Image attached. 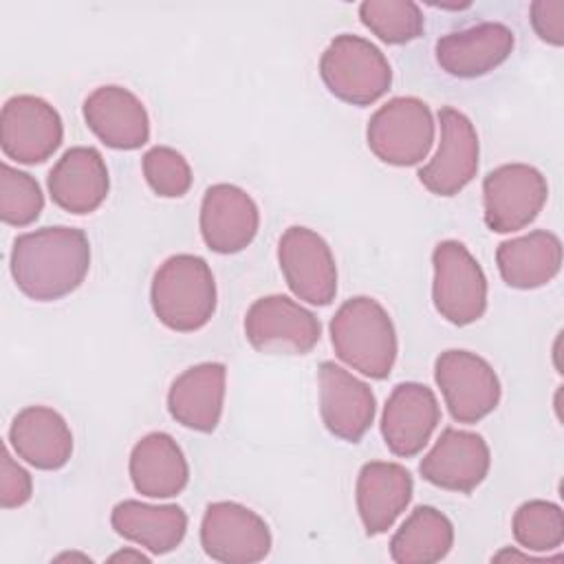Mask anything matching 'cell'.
Wrapping results in <instances>:
<instances>
[{
	"label": "cell",
	"instance_id": "9",
	"mask_svg": "<svg viewBox=\"0 0 564 564\" xmlns=\"http://www.w3.org/2000/svg\"><path fill=\"white\" fill-rule=\"evenodd\" d=\"M249 344L269 355H304L319 341V319L286 295L256 300L245 315Z\"/></svg>",
	"mask_w": 564,
	"mask_h": 564
},
{
	"label": "cell",
	"instance_id": "21",
	"mask_svg": "<svg viewBox=\"0 0 564 564\" xmlns=\"http://www.w3.org/2000/svg\"><path fill=\"white\" fill-rule=\"evenodd\" d=\"M227 370L218 361H205L181 372L167 392V410L176 423L196 432H214L225 401Z\"/></svg>",
	"mask_w": 564,
	"mask_h": 564
},
{
	"label": "cell",
	"instance_id": "7",
	"mask_svg": "<svg viewBox=\"0 0 564 564\" xmlns=\"http://www.w3.org/2000/svg\"><path fill=\"white\" fill-rule=\"evenodd\" d=\"M549 196L546 178L527 163H507L482 181L485 223L496 234L524 229L538 218Z\"/></svg>",
	"mask_w": 564,
	"mask_h": 564
},
{
	"label": "cell",
	"instance_id": "15",
	"mask_svg": "<svg viewBox=\"0 0 564 564\" xmlns=\"http://www.w3.org/2000/svg\"><path fill=\"white\" fill-rule=\"evenodd\" d=\"M489 463V447L480 434L447 427L423 456L419 471L441 489L469 494L485 480Z\"/></svg>",
	"mask_w": 564,
	"mask_h": 564
},
{
	"label": "cell",
	"instance_id": "6",
	"mask_svg": "<svg viewBox=\"0 0 564 564\" xmlns=\"http://www.w3.org/2000/svg\"><path fill=\"white\" fill-rule=\"evenodd\" d=\"M366 139L372 154L383 163L416 165L434 143L432 112L416 97H394L370 117Z\"/></svg>",
	"mask_w": 564,
	"mask_h": 564
},
{
	"label": "cell",
	"instance_id": "16",
	"mask_svg": "<svg viewBox=\"0 0 564 564\" xmlns=\"http://www.w3.org/2000/svg\"><path fill=\"white\" fill-rule=\"evenodd\" d=\"M441 421V408L434 392L414 381L399 383L386 401L381 434L394 456H416L430 441Z\"/></svg>",
	"mask_w": 564,
	"mask_h": 564
},
{
	"label": "cell",
	"instance_id": "26",
	"mask_svg": "<svg viewBox=\"0 0 564 564\" xmlns=\"http://www.w3.org/2000/svg\"><path fill=\"white\" fill-rule=\"evenodd\" d=\"M112 529L148 549L154 555L174 551L187 531V516L176 505H148L139 500H123L110 513Z\"/></svg>",
	"mask_w": 564,
	"mask_h": 564
},
{
	"label": "cell",
	"instance_id": "18",
	"mask_svg": "<svg viewBox=\"0 0 564 564\" xmlns=\"http://www.w3.org/2000/svg\"><path fill=\"white\" fill-rule=\"evenodd\" d=\"M513 31L500 22H480L436 42V62L452 77L474 79L498 68L513 51Z\"/></svg>",
	"mask_w": 564,
	"mask_h": 564
},
{
	"label": "cell",
	"instance_id": "17",
	"mask_svg": "<svg viewBox=\"0 0 564 564\" xmlns=\"http://www.w3.org/2000/svg\"><path fill=\"white\" fill-rule=\"evenodd\" d=\"M258 225V205L245 189L229 183L207 187L200 203V234L212 251H242L256 238Z\"/></svg>",
	"mask_w": 564,
	"mask_h": 564
},
{
	"label": "cell",
	"instance_id": "29",
	"mask_svg": "<svg viewBox=\"0 0 564 564\" xmlns=\"http://www.w3.org/2000/svg\"><path fill=\"white\" fill-rule=\"evenodd\" d=\"M513 538L527 551H553L564 542V516L555 502L529 500L513 513Z\"/></svg>",
	"mask_w": 564,
	"mask_h": 564
},
{
	"label": "cell",
	"instance_id": "27",
	"mask_svg": "<svg viewBox=\"0 0 564 564\" xmlns=\"http://www.w3.org/2000/svg\"><path fill=\"white\" fill-rule=\"evenodd\" d=\"M454 544V527L434 507H416L390 540V557L397 564H434Z\"/></svg>",
	"mask_w": 564,
	"mask_h": 564
},
{
	"label": "cell",
	"instance_id": "22",
	"mask_svg": "<svg viewBox=\"0 0 564 564\" xmlns=\"http://www.w3.org/2000/svg\"><path fill=\"white\" fill-rule=\"evenodd\" d=\"M412 476L399 463L372 460L357 476V511L368 535L386 533L412 500Z\"/></svg>",
	"mask_w": 564,
	"mask_h": 564
},
{
	"label": "cell",
	"instance_id": "34",
	"mask_svg": "<svg viewBox=\"0 0 564 564\" xmlns=\"http://www.w3.org/2000/svg\"><path fill=\"white\" fill-rule=\"evenodd\" d=\"M110 562H150L148 555H143L141 551H134V549H123V551H117L110 555Z\"/></svg>",
	"mask_w": 564,
	"mask_h": 564
},
{
	"label": "cell",
	"instance_id": "13",
	"mask_svg": "<svg viewBox=\"0 0 564 564\" xmlns=\"http://www.w3.org/2000/svg\"><path fill=\"white\" fill-rule=\"evenodd\" d=\"M441 141L436 154L419 170V181L436 196L458 194L478 172V134L456 108L438 110Z\"/></svg>",
	"mask_w": 564,
	"mask_h": 564
},
{
	"label": "cell",
	"instance_id": "33",
	"mask_svg": "<svg viewBox=\"0 0 564 564\" xmlns=\"http://www.w3.org/2000/svg\"><path fill=\"white\" fill-rule=\"evenodd\" d=\"M531 26L546 44H564V2L562 0H535L531 4Z\"/></svg>",
	"mask_w": 564,
	"mask_h": 564
},
{
	"label": "cell",
	"instance_id": "3",
	"mask_svg": "<svg viewBox=\"0 0 564 564\" xmlns=\"http://www.w3.org/2000/svg\"><path fill=\"white\" fill-rule=\"evenodd\" d=\"M335 355L370 379H386L397 359V333L388 311L372 297L357 295L330 319Z\"/></svg>",
	"mask_w": 564,
	"mask_h": 564
},
{
	"label": "cell",
	"instance_id": "32",
	"mask_svg": "<svg viewBox=\"0 0 564 564\" xmlns=\"http://www.w3.org/2000/svg\"><path fill=\"white\" fill-rule=\"evenodd\" d=\"M33 494V480L24 467H20L9 449L2 452V465H0V505L4 509L22 507L31 500Z\"/></svg>",
	"mask_w": 564,
	"mask_h": 564
},
{
	"label": "cell",
	"instance_id": "28",
	"mask_svg": "<svg viewBox=\"0 0 564 564\" xmlns=\"http://www.w3.org/2000/svg\"><path fill=\"white\" fill-rule=\"evenodd\" d=\"M359 18L386 44H405L423 33V13L410 0H366Z\"/></svg>",
	"mask_w": 564,
	"mask_h": 564
},
{
	"label": "cell",
	"instance_id": "23",
	"mask_svg": "<svg viewBox=\"0 0 564 564\" xmlns=\"http://www.w3.org/2000/svg\"><path fill=\"white\" fill-rule=\"evenodd\" d=\"M9 441L22 460L44 471L64 467L73 454L70 427L59 412L46 405L20 410L9 427Z\"/></svg>",
	"mask_w": 564,
	"mask_h": 564
},
{
	"label": "cell",
	"instance_id": "5",
	"mask_svg": "<svg viewBox=\"0 0 564 564\" xmlns=\"http://www.w3.org/2000/svg\"><path fill=\"white\" fill-rule=\"evenodd\" d=\"M432 300L441 317L456 326L474 324L487 308V278L458 240H443L432 253Z\"/></svg>",
	"mask_w": 564,
	"mask_h": 564
},
{
	"label": "cell",
	"instance_id": "14",
	"mask_svg": "<svg viewBox=\"0 0 564 564\" xmlns=\"http://www.w3.org/2000/svg\"><path fill=\"white\" fill-rule=\"evenodd\" d=\"M319 412L326 430L348 443H359L370 430L377 401L368 383L337 366L324 361L317 372Z\"/></svg>",
	"mask_w": 564,
	"mask_h": 564
},
{
	"label": "cell",
	"instance_id": "35",
	"mask_svg": "<svg viewBox=\"0 0 564 564\" xmlns=\"http://www.w3.org/2000/svg\"><path fill=\"white\" fill-rule=\"evenodd\" d=\"M64 560H82V562H93L88 555H82V553H62L55 557V562H64Z\"/></svg>",
	"mask_w": 564,
	"mask_h": 564
},
{
	"label": "cell",
	"instance_id": "24",
	"mask_svg": "<svg viewBox=\"0 0 564 564\" xmlns=\"http://www.w3.org/2000/svg\"><path fill=\"white\" fill-rule=\"evenodd\" d=\"M130 478L148 498H172L185 489L189 467L170 434L150 432L130 452Z\"/></svg>",
	"mask_w": 564,
	"mask_h": 564
},
{
	"label": "cell",
	"instance_id": "10",
	"mask_svg": "<svg viewBox=\"0 0 564 564\" xmlns=\"http://www.w3.org/2000/svg\"><path fill=\"white\" fill-rule=\"evenodd\" d=\"M278 262L289 289L313 306H326L337 293V267L328 242L308 227H289L278 242Z\"/></svg>",
	"mask_w": 564,
	"mask_h": 564
},
{
	"label": "cell",
	"instance_id": "11",
	"mask_svg": "<svg viewBox=\"0 0 564 564\" xmlns=\"http://www.w3.org/2000/svg\"><path fill=\"white\" fill-rule=\"evenodd\" d=\"M200 544L216 562L256 564L271 551V531L245 505L212 502L200 522Z\"/></svg>",
	"mask_w": 564,
	"mask_h": 564
},
{
	"label": "cell",
	"instance_id": "25",
	"mask_svg": "<svg viewBox=\"0 0 564 564\" xmlns=\"http://www.w3.org/2000/svg\"><path fill=\"white\" fill-rule=\"evenodd\" d=\"M496 264L502 280L513 289L549 284L562 267V242L546 229L529 231L498 245Z\"/></svg>",
	"mask_w": 564,
	"mask_h": 564
},
{
	"label": "cell",
	"instance_id": "8",
	"mask_svg": "<svg viewBox=\"0 0 564 564\" xmlns=\"http://www.w3.org/2000/svg\"><path fill=\"white\" fill-rule=\"evenodd\" d=\"M434 379L452 419L458 423H478L500 401L498 375L476 352H441L434 364Z\"/></svg>",
	"mask_w": 564,
	"mask_h": 564
},
{
	"label": "cell",
	"instance_id": "2",
	"mask_svg": "<svg viewBox=\"0 0 564 564\" xmlns=\"http://www.w3.org/2000/svg\"><path fill=\"white\" fill-rule=\"evenodd\" d=\"M152 311L163 326L176 333L203 328L216 311V282L200 256L176 253L152 278Z\"/></svg>",
	"mask_w": 564,
	"mask_h": 564
},
{
	"label": "cell",
	"instance_id": "1",
	"mask_svg": "<svg viewBox=\"0 0 564 564\" xmlns=\"http://www.w3.org/2000/svg\"><path fill=\"white\" fill-rule=\"evenodd\" d=\"M11 275L35 302H53L73 293L90 267V242L75 227H42L13 240Z\"/></svg>",
	"mask_w": 564,
	"mask_h": 564
},
{
	"label": "cell",
	"instance_id": "31",
	"mask_svg": "<svg viewBox=\"0 0 564 564\" xmlns=\"http://www.w3.org/2000/svg\"><path fill=\"white\" fill-rule=\"evenodd\" d=\"M143 176L154 194L178 198L192 187V170L181 152L167 145H156L143 156Z\"/></svg>",
	"mask_w": 564,
	"mask_h": 564
},
{
	"label": "cell",
	"instance_id": "19",
	"mask_svg": "<svg viewBox=\"0 0 564 564\" xmlns=\"http://www.w3.org/2000/svg\"><path fill=\"white\" fill-rule=\"evenodd\" d=\"M84 121L115 150H137L150 139L145 106L123 86H99L84 101Z\"/></svg>",
	"mask_w": 564,
	"mask_h": 564
},
{
	"label": "cell",
	"instance_id": "12",
	"mask_svg": "<svg viewBox=\"0 0 564 564\" xmlns=\"http://www.w3.org/2000/svg\"><path fill=\"white\" fill-rule=\"evenodd\" d=\"M64 128L57 110L35 95H15L0 112V145L4 156L33 165L46 161L62 143Z\"/></svg>",
	"mask_w": 564,
	"mask_h": 564
},
{
	"label": "cell",
	"instance_id": "30",
	"mask_svg": "<svg viewBox=\"0 0 564 564\" xmlns=\"http://www.w3.org/2000/svg\"><path fill=\"white\" fill-rule=\"evenodd\" d=\"M44 207V196L37 181L11 167L9 163L0 165V218L13 227L31 225Z\"/></svg>",
	"mask_w": 564,
	"mask_h": 564
},
{
	"label": "cell",
	"instance_id": "20",
	"mask_svg": "<svg viewBox=\"0 0 564 564\" xmlns=\"http://www.w3.org/2000/svg\"><path fill=\"white\" fill-rule=\"evenodd\" d=\"M108 167L99 150L75 145L66 150L48 172V194L57 207L70 214H90L108 196Z\"/></svg>",
	"mask_w": 564,
	"mask_h": 564
},
{
	"label": "cell",
	"instance_id": "4",
	"mask_svg": "<svg viewBox=\"0 0 564 564\" xmlns=\"http://www.w3.org/2000/svg\"><path fill=\"white\" fill-rule=\"evenodd\" d=\"M319 75L326 88L352 106H370L392 84V68L386 55L366 37L341 33L319 59Z\"/></svg>",
	"mask_w": 564,
	"mask_h": 564
}]
</instances>
